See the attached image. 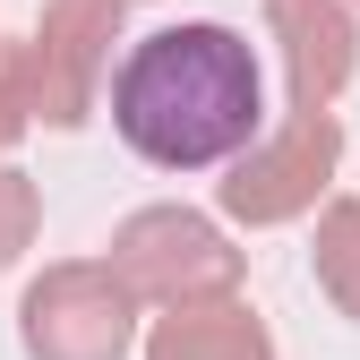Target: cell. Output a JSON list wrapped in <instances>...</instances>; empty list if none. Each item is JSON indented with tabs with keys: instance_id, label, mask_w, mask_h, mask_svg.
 Returning <instances> with one entry per match:
<instances>
[{
	"instance_id": "52a82bcc",
	"label": "cell",
	"mask_w": 360,
	"mask_h": 360,
	"mask_svg": "<svg viewBox=\"0 0 360 360\" xmlns=\"http://www.w3.org/2000/svg\"><path fill=\"white\" fill-rule=\"evenodd\" d=\"M146 360H275V335L240 292H223V300L163 309L146 335Z\"/></svg>"
},
{
	"instance_id": "3957f363",
	"label": "cell",
	"mask_w": 360,
	"mask_h": 360,
	"mask_svg": "<svg viewBox=\"0 0 360 360\" xmlns=\"http://www.w3.org/2000/svg\"><path fill=\"white\" fill-rule=\"evenodd\" d=\"M112 266L129 275L146 309H189V300H223L240 292V249L223 240V223L198 206H138L112 232Z\"/></svg>"
},
{
	"instance_id": "9c48e42d",
	"label": "cell",
	"mask_w": 360,
	"mask_h": 360,
	"mask_svg": "<svg viewBox=\"0 0 360 360\" xmlns=\"http://www.w3.org/2000/svg\"><path fill=\"white\" fill-rule=\"evenodd\" d=\"M34 120H43V95H34V43H0V155H9Z\"/></svg>"
},
{
	"instance_id": "7a4b0ae2",
	"label": "cell",
	"mask_w": 360,
	"mask_h": 360,
	"mask_svg": "<svg viewBox=\"0 0 360 360\" xmlns=\"http://www.w3.org/2000/svg\"><path fill=\"white\" fill-rule=\"evenodd\" d=\"M138 292L112 257H60L43 266L18 300V343L26 360H129L138 343Z\"/></svg>"
},
{
	"instance_id": "8992f818",
	"label": "cell",
	"mask_w": 360,
	"mask_h": 360,
	"mask_svg": "<svg viewBox=\"0 0 360 360\" xmlns=\"http://www.w3.org/2000/svg\"><path fill=\"white\" fill-rule=\"evenodd\" d=\"M266 34L283 52V86L300 112H335V95L360 69V26L352 0H266Z\"/></svg>"
},
{
	"instance_id": "30bf717a",
	"label": "cell",
	"mask_w": 360,
	"mask_h": 360,
	"mask_svg": "<svg viewBox=\"0 0 360 360\" xmlns=\"http://www.w3.org/2000/svg\"><path fill=\"white\" fill-rule=\"evenodd\" d=\"M34 223H43V189L18 163H0V266H18L34 249Z\"/></svg>"
},
{
	"instance_id": "5b68a950",
	"label": "cell",
	"mask_w": 360,
	"mask_h": 360,
	"mask_svg": "<svg viewBox=\"0 0 360 360\" xmlns=\"http://www.w3.org/2000/svg\"><path fill=\"white\" fill-rule=\"evenodd\" d=\"M120 9L129 0H43L34 43V95H43V129H77L95 112V95L112 86V43H120Z\"/></svg>"
},
{
	"instance_id": "277c9868",
	"label": "cell",
	"mask_w": 360,
	"mask_h": 360,
	"mask_svg": "<svg viewBox=\"0 0 360 360\" xmlns=\"http://www.w3.org/2000/svg\"><path fill=\"white\" fill-rule=\"evenodd\" d=\"M335 163H343V120L335 112H300L275 129V138H257L249 155H232V172H223V214L249 223V232H275V223H300L318 214L326 189H335Z\"/></svg>"
},
{
	"instance_id": "ba28073f",
	"label": "cell",
	"mask_w": 360,
	"mask_h": 360,
	"mask_svg": "<svg viewBox=\"0 0 360 360\" xmlns=\"http://www.w3.org/2000/svg\"><path fill=\"white\" fill-rule=\"evenodd\" d=\"M309 266H318V292L360 326V198H326V206H318Z\"/></svg>"
},
{
	"instance_id": "8fae6325",
	"label": "cell",
	"mask_w": 360,
	"mask_h": 360,
	"mask_svg": "<svg viewBox=\"0 0 360 360\" xmlns=\"http://www.w3.org/2000/svg\"><path fill=\"white\" fill-rule=\"evenodd\" d=\"M352 9H360V0H352Z\"/></svg>"
},
{
	"instance_id": "6da1fadb",
	"label": "cell",
	"mask_w": 360,
	"mask_h": 360,
	"mask_svg": "<svg viewBox=\"0 0 360 360\" xmlns=\"http://www.w3.org/2000/svg\"><path fill=\"white\" fill-rule=\"evenodd\" d=\"M112 129L155 172H214V163L249 155L266 129L257 52L214 18L155 26L112 69Z\"/></svg>"
}]
</instances>
